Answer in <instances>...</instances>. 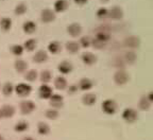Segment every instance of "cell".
Listing matches in <instances>:
<instances>
[{"label": "cell", "mask_w": 153, "mask_h": 140, "mask_svg": "<svg viewBox=\"0 0 153 140\" xmlns=\"http://www.w3.org/2000/svg\"><path fill=\"white\" fill-rule=\"evenodd\" d=\"M110 31H111V29L108 28V26H101L100 28L97 29L95 37H97L98 39H100V41L106 43V41H110V37H111Z\"/></svg>", "instance_id": "1"}, {"label": "cell", "mask_w": 153, "mask_h": 140, "mask_svg": "<svg viewBox=\"0 0 153 140\" xmlns=\"http://www.w3.org/2000/svg\"><path fill=\"white\" fill-rule=\"evenodd\" d=\"M117 103L112 99L105 100L102 103V110L108 115H114L117 112Z\"/></svg>", "instance_id": "2"}, {"label": "cell", "mask_w": 153, "mask_h": 140, "mask_svg": "<svg viewBox=\"0 0 153 140\" xmlns=\"http://www.w3.org/2000/svg\"><path fill=\"white\" fill-rule=\"evenodd\" d=\"M122 118L128 123H134L138 118L137 112L133 108H126L122 113Z\"/></svg>", "instance_id": "3"}, {"label": "cell", "mask_w": 153, "mask_h": 140, "mask_svg": "<svg viewBox=\"0 0 153 140\" xmlns=\"http://www.w3.org/2000/svg\"><path fill=\"white\" fill-rule=\"evenodd\" d=\"M129 74L127 72L124 71L123 69H119L116 73L114 74V82L117 85H124V84H127L128 81H129Z\"/></svg>", "instance_id": "4"}, {"label": "cell", "mask_w": 153, "mask_h": 140, "mask_svg": "<svg viewBox=\"0 0 153 140\" xmlns=\"http://www.w3.org/2000/svg\"><path fill=\"white\" fill-rule=\"evenodd\" d=\"M14 90H15V93L18 96H20V97H27V96H29L31 93L32 87L29 85V84L22 83V84H18V85L14 88Z\"/></svg>", "instance_id": "5"}, {"label": "cell", "mask_w": 153, "mask_h": 140, "mask_svg": "<svg viewBox=\"0 0 153 140\" xmlns=\"http://www.w3.org/2000/svg\"><path fill=\"white\" fill-rule=\"evenodd\" d=\"M36 105L34 102L30 101V100H25L20 103V110L24 115H29L31 114L33 112L34 109H35Z\"/></svg>", "instance_id": "6"}, {"label": "cell", "mask_w": 153, "mask_h": 140, "mask_svg": "<svg viewBox=\"0 0 153 140\" xmlns=\"http://www.w3.org/2000/svg\"><path fill=\"white\" fill-rule=\"evenodd\" d=\"M123 45L127 48L137 49L140 46V39L137 36H129V37H126V39L123 41Z\"/></svg>", "instance_id": "7"}, {"label": "cell", "mask_w": 153, "mask_h": 140, "mask_svg": "<svg viewBox=\"0 0 153 140\" xmlns=\"http://www.w3.org/2000/svg\"><path fill=\"white\" fill-rule=\"evenodd\" d=\"M49 99H50V105L53 108H61L64 105L63 97L61 95H51Z\"/></svg>", "instance_id": "8"}, {"label": "cell", "mask_w": 153, "mask_h": 140, "mask_svg": "<svg viewBox=\"0 0 153 140\" xmlns=\"http://www.w3.org/2000/svg\"><path fill=\"white\" fill-rule=\"evenodd\" d=\"M38 93L42 99H49L52 95V88L47 84H43L38 89Z\"/></svg>", "instance_id": "9"}, {"label": "cell", "mask_w": 153, "mask_h": 140, "mask_svg": "<svg viewBox=\"0 0 153 140\" xmlns=\"http://www.w3.org/2000/svg\"><path fill=\"white\" fill-rule=\"evenodd\" d=\"M67 32H68V34L71 35L72 37H78V36L81 34L82 28L79 24H76V22H74V24H71L67 27Z\"/></svg>", "instance_id": "10"}, {"label": "cell", "mask_w": 153, "mask_h": 140, "mask_svg": "<svg viewBox=\"0 0 153 140\" xmlns=\"http://www.w3.org/2000/svg\"><path fill=\"white\" fill-rule=\"evenodd\" d=\"M82 62L87 66H91L97 62V56L91 52H84L82 54Z\"/></svg>", "instance_id": "11"}, {"label": "cell", "mask_w": 153, "mask_h": 140, "mask_svg": "<svg viewBox=\"0 0 153 140\" xmlns=\"http://www.w3.org/2000/svg\"><path fill=\"white\" fill-rule=\"evenodd\" d=\"M57 69H59V71H60L61 73L68 74V73H70V72L72 71L74 67H72V64L70 62H68V61H63L62 63H60V64H59Z\"/></svg>", "instance_id": "12"}, {"label": "cell", "mask_w": 153, "mask_h": 140, "mask_svg": "<svg viewBox=\"0 0 153 140\" xmlns=\"http://www.w3.org/2000/svg\"><path fill=\"white\" fill-rule=\"evenodd\" d=\"M41 18L42 20H43L44 22H46V24H48V22H51L53 21L55 19V14L51 11V10H44L43 12H42V15H41Z\"/></svg>", "instance_id": "13"}, {"label": "cell", "mask_w": 153, "mask_h": 140, "mask_svg": "<svg viewBox=\"0 0 153 140\" xmlns=\"http://www.w3.org/2000/svg\"><path fill=\"white\" fill-rule=\"evenodd\" d=\"M94 86V82L91 81V80H89V79H81L79 82V85H78V87H79V89H81V90H89L91 87Z\"/></svg>", "instance_id": "14"}, {"label": "cell", "mask_w": 153, "mask_h": 140, "mask_svg": "<svg viewBox=\"0 0 153 140\" xmlns=\"http://www.w3.org/2000/svg\"><path fill=\"white\" fill-rule=\"evenodd\" d=\"M96 101H97V97L94 93H86V95H84L82 97V102H83V104L87 105V106L94 105L96 103Z\"/></svg>", "instance_id": "15"}, {"label": "cell", "mask_w": 153, "mask_h": 140, "mask_svg": "<svg viewBox=\"0 0 153 140\" xmlns=\"http://www.w3.org/2000/svg\"><path fill=\"white\" fill-rule=\"evenodd\" d=\"M47 59H48V54H47L46 51H44V50H39V51H37L33 56V61L35 63H38V64L46 62Z\"/></svg>", "instance_id": "16"}, {"label": "cell", "mask_w": 153, "mask_h": 140, "mask_svg": "<svg viewBox=\"0 0 153 140\" xmlns=\"http://www.w3.org/2000/svg\"><path fill=\"white\" fill-rule=\"evenodd\" d=\"M15 69L19 73H24L28 69V63L26 61H24V59H17L15 62Z\"/></svg>", "instance_id": "17"}, {"label": "cell", "mask_w": 153, "mask_h": 140, "mask_svg": "<svg viewBox=\"0 0 153 140\" xmlns=\"http://www.w3.org/2000/svg\"><path fill=\"white\" fill-rule=\"evenodd\" d=\"M108 16L112 19H121L123 16V13H122V10L118 7H114L110 12H108Z\"/></svg>", "instance_id": "18"}, {"label": "cell", "mask_w": 153, "mask_h": 140, "mask_svg": "<svg viewBox=\"0 0 153 140\" xmlns=\"http://www.w3.org/2000/svg\"><path fill=\"white\" fill-rule=\"evenodd\" d=\"M1 113H2V117H4V118H11L14 116L15 108L12 105H4L1 108Z\"/></svg>", "instance_id": "19"}, {"label": "cell", "mask_w": 153, "mask_h": 140, "mask_svg": "<svg viewBox=\"0 0 153 140\" xmlns=\"http://www.w3.org/2000/svg\"><path fill=\"white\" fill-rule=\"evenodd\" d=\"M123 59H124V62H126V64H130V65L134 64V63L136 62L137 55H136V53H134L133 51H128V52L124 53Z\"/></svg>", "instance_id": "20"}, {"label": "cell", "mask_w": 153, "mask_h": 140, "mask_svg": "<svg viewBox=\"0 0 153 140\" xmlns=\"http://www.w3.org/2000/svg\"><path fill=\"white\" fill-rule=\"evenodd\" d=\"M54 86L59 90H63L67 87V80L64 76H57L54 80Z\"/></svg>", "instance_id": "21"}, {"label": "cell", "mask_w": 153, "mask_h": 140, "mask_svg": "<svg viewBox=\"0 0 153 140\" xmlns=\"http://www.w3.org/2000/svg\"><path fill=\"white\" fill-rule=\"evenodd\" d=\"M48 50H49V52L52 53V54H56V53L61 52L62 45H61L59 41H51V43L48 45Z\"/></svg>", "instance_id": "22"}, {"label": "cell", "mask_w": 153, "mask_h": 140, "mask_svg": "<svg viewBox=\"0 0 153 140\" xmlns=\"http://www.w3.org/2000/svg\"><path fill=\"white\" fill-rule=\"evenodd\" d=\"M25 33L27 34H33L36 31V24L33 21H26L22 26Z\"/></svg>", "instance_id": "23"}, {"label": "cell", "mask_w": 153, "mask_h": 140, "mask_svg": "<svg viewBox=\"0 0 153 140\" xmlns=\"http://www.w3.org/2000/svg\"><path fill=\"white\" fill-rule=\"evenodd\" d=\"M151 103L152 102H151L146 96V97H143L140 100H139L138 106L141 110H148V109H150V107H151Z\"/></svg>", "instance_id": "24"}, {"label": "cell", "mask_w": 153, "mask_h": 140, "mask_svg": "<svg viewBox=\"0 0 153 140\" xmlns=\"http://www.w3.org/2000/svg\"><path fill=\"white\" fill-rule=\"evenodd\" d=\"M37 131L39 135H48L50 133V126L45 122H39L37 124Z\"/></svg>", "instance_id": "25"}, {"label": "cell", "mask_w": 153, "mask_h": 140, "mask_svg": "<svg viewBox=\"0 0 153 140\" xmlns=\"http://www.w3.org/2000/svg\"><path fill=\"white\" fill-rule=\"evenodd\" d=\"M66 49L70 53H76L80 50V45L76 41H68L66 44Z\"/></svg>", "instance_id": "26"}, {"label": "cell", "mask_w": 153, "mask_h": 140, "mask_svg": "<svg viewBox=\"0 0 153 140\" xmlns=\"http://www.w3.org/2000/svg\"><path fill=\"white\" fill-rule=\"evenodd\" d=\"M113 66L118 69H123L126 67V62H124L123 56H116L113 59Z\"/></svg>", "instance_id": "27"}, {"label": "cell", "mask_w": 153, "mask_h": 140, "mask_svg": "<svg viewBox=\"0 0 153 140\" xmlns=\"http://www.w3.org/2000/svg\"><path fill=\"white\" fill-rule=\"evenodd\" d=\"M67 7H68V3L66 0H57L54 4V9L56 12H63L67 9Z\"/></svg>", "instance_id": "28"}, {"label": "cell", "mask_w": 153, "mask_h": 140, "mask_svg": "<svg viewBox=\"0 0 153 140\" xmlns=\"http://www.w3.org/2000/svg\"><path fill=\"white\" fill-rule=\"evenodd\" d=\"M28 128H29L28 122H26V121H19V122H17V123H16L14 130L17 132V133H22V132L27 131Z\"/></svg>", "instance_id": "29"}, {"label": "cell", "mask_w": 153, "mask_h": 140, "mask_svg": "<svg viewBox=\"0 0 153 140\" xmlns=\"http://www.w3.org/2000/svg\"><path fill=\"white\" fill-rule=\"evenodd\" d=\"M36 45H37V43H36L35 39L31 38V39H28L27 41H25L22 47H24V49H26L27 51H33L36 48Z\"/></svg>", "instance_id": "30"}, {"label": "cell", "mask_w": 153, "mask_h": 140, "mask_svg": "<svg viewBox=\"0 0 153 140\" xmlns=\"http://www.w3.org/2000/svg\"><path fill=\"white\" fill-rule=\"evenodd\" d=\"M41 81L43 82V84H48L51 81V78H52V74L49 70H44L41 73Z\"/></svg>", "instance_id": "31"}, {"label": "cell", "mask_w": 153, "mask_h": 140, "mask_svg": "<svg viewBox=\"0 0 153 140\" xmlns=\"http://www.w3.org/2000/svg\"><path fill=\"white\" fill-rule=\"evenodd\" d=\"M45 116L50 120H55L59 117V112H57L56 108H49L46 110Z\"/></svg>", "instance_id": "32"}, {"label": "cell", "mask_w": 153, "mask_h": 140, "mask_svg": "<svg viewBox=\"0 0 153 140\" xmlns=\"http://www.w3.org/2000/svg\"><path fill=\"white\" fill-rule=\"evenodd\" d=\"M0 27L3 31H9L11 27H12V20L10 18H2L0 21Z\"/></svg>", "instance_id": "33"}, {"label": "cell", "mask_w": 153, "mask_h": 140, "mask_svg": "<svg viewBox=\"0 0 153 140\" xmlns=\"http://www.w3.org/2000/svg\"><path fill=\"white\" fill-rule=\"evenodd\" d=\"M105 45H106V43H104V41H100V39H98L97 37H95V38H93V39H91V46H93V47L95 48V49H98V50L103 49V48L105 47Z\"/></svg>", "instance_id": "34"}, {"label": "cell", "mask_w": 153, "mask_h": 140, "mask_svg": "<svg viewBox=\"0 0 153 140\" xmlns=\"http://www.w3.org/2000/svg\"><path fill=\"white\" fill-rule=\"evenodd\" d=\"M13 91H14V86H13L12 83L7 82V83H5L4 85H3V87H2V93H3V95H4V96L12 95Z\"/></svg>", "instance_id": "35"}, {"label": "cell", "mask_w": 153, "mask_h": 140, "mask_svg": "<svg viewBox=\"0 0 153 140\" xmlns=\"http://www.w3.org/2000/svg\"><path fill=\"white\" fill-rule=\"evenodd\" d=\"M24 50H25L24 47L20 45H13L11 47V52L14 55H16V56H20L24 53Z\"/></svg>", "instance_id": "36"}, {"label": "cell", "mask_w": 153, "mask_h": 140, "mask_svg": "<svg viewBox=\"0 0 153 140\" xmlns=\"http://www.w3.org/2000/svg\"><path fill=\"white\" fill-rule=\"evenodd\" d=\"M25 79L29 82H34L37 79V72L36 70H29L27 73L25 74Z\"/></svg>", "instance_id": "37"}, {"label": "cell", "mask_w": 153, "mask_h": 140, "mask_svg": "<svg viewBox=\"0 0 153 140\" xmlns=\"http://www.w3.org/2000/svg\"><path fill=\"white\" fill-rule=\"evenodd\" d=\"M91 44V38L88 37V36H83V37L80 39L79 45L83 48H88Z\"/></svg>", "instance_id": "38"}, {"label": "cell", "mask_w": 153, "mask_h": 140, "mask_svg": "<svg viewBox=\"0 0 153 140\" xmlns=\"http://www.w3.org/2000/svg\"><path fill=\"white\" fill-rule=\"evenodd\" d=\"M27 11V7L25 3H19L15 9V14L16 15H22L25 14V12Z\"/></svg>", "instance_id": "39"}, {"label": "cell", "mask_w": 153, "mask_h": 140, "mask_svg": "<svg viewBox=\"0 0 153 140\" xmlns=\"http://www.w3.org/2000/svg\"><path fill=\"white\" fill-rule=\"evenodd\" d=\"M108 11L106 9H100L98 10V12H97V16L99 17V18H105V17L108 16Z\"/></svg>", "instance_id": "40"}, {"label": "cell", "mask_w": 153, "mask_h": 140, "mask_svg": "<svg viewBox=\"0 0 153 140\" xmlns=\"http://www.w3.org/2000/svg\"><path fill=\"white\" fill-rule=\"evenodd\" d=\"M78 89H79L78 85H70L69 87H68V90H67V93H69V95H74V93H76V91H78Z\"/></svg>", "instance_id": "41"}, {"label": "cell", "mask_w": 153, "mask_h": 140, "mask_svg": "<svg viewBox=\"0 0 153 140\" xmlns=\"http://www.w3.org/2000/svg\"><path fill=\"white\" fill-rule=\"evenodd\" d=\"M86 1H87V0H74V2L78 3V4H84Z\"/></svg>", "instance_id": "42"}, {"label": "cell", "mask_w": 153, "mask_h": 140, "mask_svg": "<svg viewBox=\"0 0 153 140\" xmlns=\"http://www.w3.org/2000/svg\"><path fill=\"white\" fill-rule=\"evenodd\" d=\"M147 98H148V99L149 100H150V101H151V102H152V101H153V98H152V93H149V95H148V97H147Z\"/></svg>", "instance_id": "43"}, {"label": "cell", "mask_w": 153, "mask_h": 140, "mask_svg": "<svg viewBox=\"0 0 153 140\" xmlns=\"http://www.w3.org/2000/svg\"><path fill=\"white\" fill-rule=\"evenodd\" d=\"M22 140H34V139H33L32 137H25Z\"/></svg>", "instance_id": "44"}, {"label": "cell", "mask_w": 153, "mask_h": 140, "mask_svg": "<svg viewBox=\"0 0 153 140\" xmlns=\"http://www.w3.org/2000/svg\"><path fill=\"white\" fill-rule=\"evenodd\" d=\"M2 118V113H1V108H0V119Z\"/></svg>", "instance_id": "45"}, {"label": "cell", "mask_w": 153, "mask_h": 140, "mask_svg": "<svg viewBox=\"0 0 153 140\" xmlns=\"http://www.w3.org/2000/svg\"><path fill=\"white\" fill-rule=\"evenodd\" d=\"M0 140H4V139H3V137H2L1 135H0Z\"/></svg>", "instance_id": "46"}, {"label": "cell", "mask_w": 153, "mask_h": 140, "mask_svg": "<svg viewBox=\"0 0 153 140\" xmlns=\"http://www.w3.org/2000/svg\"><path fill=\"white\" fill-rule=\"evenodd\" d=\"M102 1H103V2H108V0H102Z\"/></svg>", "instance_id": "47"}]
</instances>
